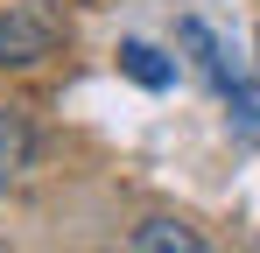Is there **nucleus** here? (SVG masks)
Returning a JSON list of instances; mask_svg holds the SVG:
<instances>
[{"mask_svg":"<svg viewBox=\"0 0 260 253\" xmlns=\"http://www.w3.org/2000/svg\"><path fill=\"white\" fill-rule=\"evenodd\" d=\"M56 49V28L43 14H0V71H21V64H43Z\"/></svg>","mask_w":260,"mask_h":253,"instance_id":"nucleus-1","label":"nucleus"},{"mask_svg":"<svg viewBox=\"0 0 260 253\" xmlns=\"http://www.w3.org/2000/svg\"><path fill=\"white\" fill-rule=\"evenodd\" d=\"M127 253H204V239H197L183 218H148V225L134 232Z\"/></svg>","mask_w":260,"mask_h":253,"instance_id":"nucleus-3","label":"nucleus"},{"mask_svg":"<svg viewBox=\"0 0 260 253\" xmlns=\"http://www.w3.org/2000/svg\"><path fill=\"white\" fill-rule=\"evenodd\" d=\"M28 162H36V126H28L21 106H0V190H7Z\"/></svg>","mask_w":260,"mask_h":253,"instance_id":"nucleus-2","label":"nucleus"},{"mask_svg":"<svg viewBox=\"0 0 260 253\" xmlns=\"http://www.w3.org/2000/svg\"><path fill=\"white\" fill-rule=\"evenodd\" d=\"M120 71H127L134 84H148V91L176 84V64L162 56V49H148V42H127V49H120Z\"/></svg>","mask_w":260,"mask_h":253,"instance_id":"nucleus-4","label":"nucleus"}]
</instances>
